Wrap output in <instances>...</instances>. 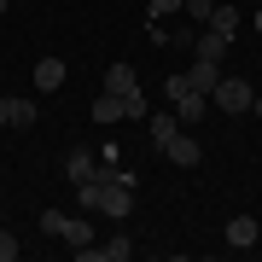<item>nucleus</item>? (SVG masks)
Here are the masks:
<instances>
[{"label": "nucleus", "instance_id": "25", "mask_svg": "<svg viewBox=\"0 0 262 262\" xmlns=\"http://www.w3.org/2000/svg\"><path fill=\"white\" fill-rule=\"evenodd\" d=\"M256 6H262V0H256Z\"/></svg>", "mask_w": 262, "mask_h": 262}, {"label": "nucleus", "instance_id": "22", "mask_svg": "<svg viewBox=\"0 0 262 262\" xmlns=\"http://www.w3.org/2000/svg\"><path fill=\"white\" fill-rule=\"evenodd\" d=\"M256 35H262V6H256Z\"/></svg>", "mask_w": 262, "mask_h": 262}, {"label": "nucleus", "instance_id": "19", "mask_svg": "<svg viewBox=\"0 0 262 262\" xmlns=\"http://www.w3.org/2000/svg\"><path fill=\"white\" fill-rule=\"evenodd\" d=\"M12 256H18V239H12L6 222H0V262H12Z\"/></svg>", "mask_w": 262, "mask_h": 262}, {"label": "nucleus", "instance_id": "23", "mask_svg": "<svg viewBox=\"0 0 262 262\" xmlns=\"http://www.w3.org/2000/svg\"><path fill=\"white\" fill-rule=\"evenodd\" d=\"M251 111H262V94H256V105H251Z\"/></svg>", "mask_w": 262, "mask_h": 262}, {"label": "nucleus", "instance_id": "18", "mask_svg": "<svg viewBox=\"0 0 262 262\" xmlns=\"http://www.w3.org/2000/svg\"><path fill=\"white\" fill-rule=\"evenodd\" d=\"M181 12H192L198 24H210V12H215V0H187V6H181Z\"/></svg>", "mask_w": 262, "mask_h": 262}, {"label": "nucleus", "instance_id": "10", "mask_svg": "<svg viewBox=\"0 0 262 262\" xmlns=\"http://www.w3.org/2000/svg\"><path fill=\"white\" fill-rule=\"evenodd\" d=\"M58 239H64L70 251H82V245H94V227H88V210H82V215H64V233H58Z\"/></svg>", "mask_w": 262, "mask_h": 262}, {"label": "nucleus", "instance_id": "3", "mask_svg": "<svg viewBox=\"0 0 262 262\" xmlns=\"http://www.w3.org/2000/svg\"><path fill=\"white\" fill-rule=\"evenodd\" d=\"M128 256H134L128 239H105V245H82L76 251V262H128Z\"/></svg>", "mask_w": 262, "mask_h": 262}, {"label": "nucleus", "instance_id": "24", "mask_svg": "<svg viewBox=\"0 0 262 262\" xmlns=\"http://www.w3.org/2000/svg\"><path fill=\"white\" fill-rule=\"evenodd\" d=\"M6 6H12V0H0V12H6Z\"/></svg>", "mask_w": 262, "mask_h": 262}, {"label": "nucleus", "instance_id": "4", "mask_svg": "<svg viewBox=\"0 0 262 262\" xmlns=\"http://www.w3.org/2000/svg\"><path fill=\"white\" fill-rule=\"evenodd\" d=\"M256 233H262V227H256V215H233V222L222 227L227 251H251V245H256Z\"/></svg>", "mask_w": 262, "mask_h": 262}, {"label": "nucleus", "instance_id": "17", "mask_svg": "<svg viewBox=\"0 0 262 262\" xmlns=\"http://www.w3.org/2000/svg\"><path fill=\"white\" fill-rule=\"evenodd\" d=\"M181 6H187V0H146L151 18H169V12H181Z\"/></svg>", "mask_w": 262, "mask_h": 262}, {"label": "nucleus", "instance_id": "12", "mask_svg": "<svg viewBox=\"0 0 262 262\" xmlns=\"http://www.w3.org/2000/svg\"><path fill=\"white\" fill-rule=\"evenodd\" d=\"M187 76H192V88H198V94H215V82H222V76H215V58H192Z\"/></svg>", "mask_w": 262, "mask_h": 262}, {"label": "nucleus", "instance_id": "11", "mask_svg": "<svg viewBox=\"0 0 262 262\" xmlns=\"http://www.w3.org/2000/svg\"><path fill=\"white\" fill-rule=\"evenodd\" d=\"M210 29H215L222 41H233V35H239V12L227 6V0H215V12H210Z\"/></svg>", "mask_w": 262, "mask_h": 262}, {"label": "nucleus", "instance_id": "13", "mask_svg": "<svg viewBox=\"0 0 262 262\" xmlns=\"http://www.w3.org/2000/svg\"><path fill=\"white\" fill-rule=\"evenodd\" d=\"M94 169H99L94 151H70V158H64V175L70 181H94Z\"/></svg>", "mask_w": 262, "mask_h": 262}, {"label": "nucleus", "instance_id": "7", "mask_svg": "<svg viewBox=\"0 0 262 262\" xmlns=\"http://www.w3.org/2000/svg\"><path fill=\"white\" fill-rule=\"evenodd\" d=\"M146 128H151V146H169L181 128H187V122H181L175 111H151V117H146Z\"/></svg>", "mask_w": 262, "mask_h": 262}, {"label": "nucleus", "instance_id": "8", "mask_svg": "<svg viewBox=\"0 0 262 262\" xmlns=\"http://www.w3.org/2000/svg\"><path fill=\"white\" fill-rule=\"evenodd\" d=\"M128 117V105H122V94H111V88H105V94L94 99V122L99 128H111V122H122Z\"/></svg>", "mask_w": 262, "mask_h": 262}, {"label": "nucleus", "instance_id": "16", "mask_svg": "<svg viewBox=\"0 0 262 262\" xmlns=\"http://www.w3.org/2000/svg\"><path fill=\"white\" fill-rule=\"evenodd\" d=\"M41 233H47V239L64 233V210H41Z\"/></svg>", "mask_w": 262, "mask_h": 262}, {"label": "nucleus", "instance_id": "9", "mask_svg": "<svg viewBox=\"0 0 262 262\" xmlns=\"http://www.w3.org/2000/svg\"><path fill=\"white\" fill-rule=\"evenodd\" d=\"M35 88L41 94H58L64 88V58H35Z\"/></svg>", "mask_w": 262, "mask_h": 262}, {"label": "nucleus", "instance_id": "21", "mask_svg": "<svg viewBox=\"0 0 262 262\" xmlns=\"http://www.w3.org/2000/svg\"><path fill=\"white\" fill-rule=\"evenodd\" d=\"M6 105H12V99H0V128H6Z\"/></svg>", "mask_w": 262, "mask_h": 262}, {"label": "nucleus", "instance_id": "1", "mask_svg": "<svg viewBox=\"0 0 262 262\" xmlns=\"http://www.w3.org/2000/svg\"><path fill=\"white\" fill-rule=\"evenodd\" d=\"M163 99H169V111H175L181 122H198V117L210 111V94H198L187 70H181V76H163Z\"/></svg>", "mask_w": 262, "mask_h": 262}, {"label": "nucleus", "instance_id": "6", "mask_svg": "<svg viewBox=\"0 0 262 262\" xmlns=\"http://www.w3.org/2000/svg\"><path fill=\"white\" fill-rule=\"evenodd\" d=\"M105 88H111V94H122V99H128V94H140V76H134L128 58H117V64L105 70Z\"/></svg>", "mask_w": 262, "mask_h": 262}, {"label": "nucleus", "instance_id": "15", "mask_svg": "<svg viewBox=\"0 0 262 262\" xmlns=\"http://www.w3.org/2000/svg\"><path fill=\"white\" fill-rule=\"evenodd\" d=\"M192 47H198V58H215V64H222V53H227V41L215 35V29H204V35H198Z\"/></svg>", "mask_w": 262, "mask_h": 262}, {"label": "nucleus", "instance_id": "14", "mask_svg": "<svg viewBox=\"0 0 262 262\" xmlns=\"http://www.w3.org/2000/svg\"><path fill=\"white\" fill-rule=\"evenodd\" d=\"M6 128H35V105H29V99H12L6 105Z\"/></svg>", "mask_w": 262, "mask_h": 262}, {"label": "nucleus", "instance_id": "2", "mask_svg": "<svg viewBox=\"0 0 262 262\" xmlns=\"http://www.w3.org/2000/svg\"><path fill=\"white\" fill-rule=\"evenodd\" d=\"M210 105H215V111H227V117H239V111H251V105H256V88L239 82V76H222L215 94H210Z\"/></svg>", "mask_w": 262, "mask_h": 262}, {"label": "nucleus", "instance_id": "5", "mask_svg": "<svg viewBox=\"0 0 262 262\" xmlns=\"http://www.w3.org/2000/svg\"><path fill=\"white\" fill-rule=\"evenodd\" d=\"M163 151H169V163H175V169H192L198 158H204V146H198V140H192L187 128H181V134H175V140H169Z\"/></svg>", "mask_w": 262, "mask_h": 262}, {"label": "nucleus", "instance_id": "20", "mask_svg": "<svg viewBox=\"0 0 262 262\" xmlns=\"http://www.w3.org/2000/svg\"><path fill=\"white\" fill-rule=\"evenodd\" d=\"M94 158H99V163H122V146L105 140V146H94Z\"/></svg>", "mask_w": 262, "mask_h": 262}]
</instances>
